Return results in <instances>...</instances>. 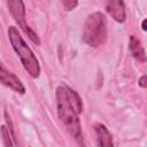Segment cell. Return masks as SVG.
<instances>
[{"label":"cell","instance_id":"6da1fadb","mask_svg":"<svg viewBox=\"0 0 147 147\" xmlns=\"http://www.w3.org/2000/svg\"><path fill=\"white\" fill-rule=\"evenodd\" d=\"M57 115L67 131L78 144H83V133L79 122V114L83 110L80 96L67 85H60L56 88Z\"/></svg>","mask_w":147,"mask_h":147},{"label":"cell","instance_id":"7a4b0ae2","mask_svg":"<svg viewBox=\"0 0 147 147\" xmlns=\"http://www.w3.org/2000/svg\"><path fill=\"white\" fill-rule=\"evenodd\" d=\"M8 37L10 40V44L18 55L24 69L28 71V74L32 78H38L40 75V67L37 57L30 49V47L25 44L24 39L21 37L18 30L15 26H9L8 28Z\"/></svg>","mask_w":147,"mask_h":147},{"label":"cell","instance_id":"3957f363","mask_svg":"<svg viewBox=\"0 0 147 147\" xmlns=\"http://www.w3.org/2000/svg\"><path fill=\"white\" fill-rule=\"evenodd\" d=\"M83 41L91 47L101 46L107 39V20L106 16L95 11L87 16L82 33Z\"/></svg>","mask_w":147,"mask_h":147},{"label":"cell","instance_id":"277c9868","mask_svg":"<svg viewBox=\"0 0 147 147\" xmlns=\"http://www.w3.org/2000/svg\"><path fill=\"white\" fill-rule=\"evenodd\" d=\"M7 6L8 9L15 20V22L18 24V26L28 34V37L37 45L40 44V40L38 36L29 28V25L25 22V7L23 3V0H7Z\"/></svg>","mask_w":147,"mask_h":147},{"label":"cell","instance_id":"5b68a950","mask_svg":"<svg viewBox=\"0 0 147 147\" xmlns=\"http://www.w3.org/2000/svg\"><path fill=\"white\" fill-rule=\"evenodd\" d=\"M0 83L14 90L17 93H21V94L25 93V87L23 86L18 77H16L11 71H9L1 62H0Z\"/></svg>","mask_w":147,"mask_h":147},{"label":"cell","instance_id":"8992f818","mask_svg":"<svg viewBox=\"0 0 147 147\" xmlns=\"http://www.w3.org/2000/svg\"><path fill=\"white\" fill-rule=\"evenodd\" d=\"M106 10L116 22L123 23L126 18L125 6L123 0H107Z\"/></svg>","mask_w":147,"mask_h":147},{"label":"cell","instance_id":"52a82bcc","mask_svg":"<svg viewBox=\"0 0 147 147\" xmlns=\"http://www.w3.org/2000/svg\"><path fill=\"white\" fill-rule=\"evenodd\" d=\"M95 133H96V140L98 145L102 147L113 146V138L108 129L103 124H96L95 125Z\"/></svg>","mask_w":147,"mask_h":147},{"label":"cell","instance_id":"ba28073f","mask_svg":"<svg viewBox=\"0 0 147 147\" xmlns=\"http://www.w3.org/2000/svg\"><path fill=\"white\" fill-rule=\"evenodd\" d=\"M130 51L133 55V57L138 61V62H145L146 61V54H145V49L141 46V42L134 37L131 36L130 37Z\"/></svg>","mask_w":147,"mask_h":147},{"label":"cell","instance_id":"9c48e42d","mask_svg":"<svg viewBox=\"0 0 147 147\" xmlns=\"http://www.w3.org/2000/svg\"><path fill=\"white\" fill-rule=\"evenodd\" d=\"M0 133H1V137H2V140H3V145L5 146H15V142L11 138V134L8 130V127L6 125H2L0 127Z\"/></svg>","mask_w":147,"mask_h":147},{"label":"cell","instance_id":"30bf717a","mask_svg":"<svg viewBox=\"0 0 147 147\" xmlns=\"http://www.w3.org/2000/svg\"><path fill=\"white\" fill-rule=\"evenodd\" d=\"M60 1L62 3L63 8L65 10H68V11L75 9L77 7V5H78V0H60Z\"/></svg>","mask_w":147,"mask_h":147},{"label":"cell","instance_id":"8fae6325","mask_svg":"<svg viewBox=\"0 0 147 147\" xmlns=\"http://www.w3.org/2000/svg\"><path fill=\"white\" fill-rule=\"evenodd\" d=\"M5 117H6V126L8 127L9 132H10V134H11V138H13V140H14V142H15V146H16L17 142H16V138H15V133H14V129H13V123H11L10 118L8 117V114H7V113H5Z\"/></svg>","mask_w":147,"mask_h":147},{"label":"cell","instance_id":"7c38bea8","mask_svg":"<svg viewBox=\"0 0 147 147\" xmlns=\"http://www.w3.org/2000/svg\"><path fill=\"white\" fill-rule=\"evenodd\" d=\"M139 85L141 86V87H146V76L144 75V76H141V78L139 79Z\"/></svg>","mask_w":147,"mask_h":147},{"label":"cell","instance_id":"4fadbf2b","mask_svg":"<svg viewBox=\"0 0 147 147\" xmlns=\"http://www.w3.org/2000/svg\"><path fill=\"white\" fill-rule=\"evenodd\" d=\"M146 22H147L146 20H144V21H142V30H144V31H146V30H147V28H146Z\"/></svg>","mask_w":147,"mask_h":147}]
</instances>
